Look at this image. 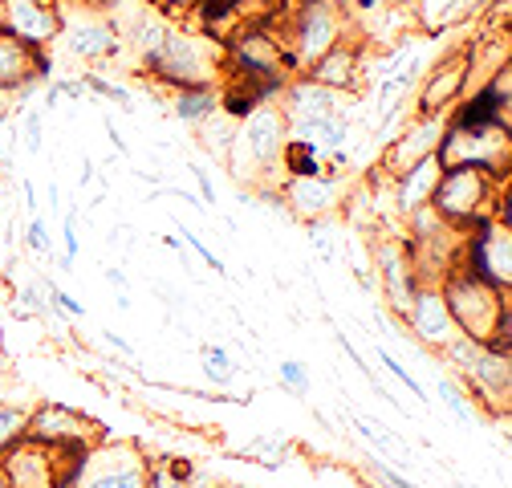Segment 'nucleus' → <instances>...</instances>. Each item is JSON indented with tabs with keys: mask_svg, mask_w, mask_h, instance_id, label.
<instances>
[{
	"mask_svg": "<svg viewBox=\"0 0 512 488\" xmlns=\"http://www.w3.org/2000/svg\"><path fill=\"white\" fill-rule=\"evenodd\" d=\"M443 305L452 314L456 330L480 346H492L500 354H508L512 342V310H508V289H496L488 281H480L468 269H452L447 281L439 285Z\"/></svg>",
	"mask_w": 512,
	"mask_h": 488,
	"instance_id": "obj_1",
	"label": "nucleus"
},
{
	"mask_svg": "<svg viewBox=\"0 0 512 488\" xmlns=\"http://www.w3.org/2000/svg\"><path fill=\"white\" fill-rule=\"evenodd\" d=\"M431 208L460 232H476L488 220L508 224V183L484 167H443L431 192Z\"/></svg>",
	"mask_w": 512,
	"mask_h": 488,
	"instance_id": "obj_2",
	"label": "nucleus"
},
{
	"mask_svg": "<svg viewBox=\"0 0 512 488\" xmlns=\"http://www.w3.org/2000/svg\"><path fill=\"white\" fill-rule=\"evenodd\" d=\"M143 66L155 70L167 86L204 90L224 82L228 57H224V41L204 29H163L159 45L143 57Z\"/></svg>",
	"mask_w": 512,
	"mask_h": 488,
	"instance_id": "obj_3",
	"label": "nucleus"
},
{
	"mask_svg": "<svg viewBox=\"0 0 512 488\" xmlns=\"http://www.w3.org/2000/svg\"><path fill=\"white\" fill-rule=\"evenodd\" d=\"M240 118L244 122L232 127V139L224 151L232 175H240L244 183H265L273 171L285 175V147H289L285 110L277 102H261Z\"/></svg>",
	"mask_w": 512,
	"mask_h": 488,
	"instance_id": "obj_4",
	"label": "nucleus"
},
{
	"mask_svg": "<svg viewBox=\"0 0 512 488\" xmlns=\"http://www.w3.org/2000/svg\"><path fill=\"white\" fill-rule=\"evenodd\" d=\"M273 21L285 37V53H289L293 74H305L317 57H326L338 41L358 33L350 13L338 5V0H293V5L281 9Z\"/></svg>",
	"mask_w": 512,
	"mask_h": 488,
	"instance_id": "obj_5",
	"label": "nucleus"
},
{
	"mask_svg": "<svg viewBox=\"0 0 512 488\" xmlns=\"http://www.w3.org/2000/svg\"><path fill=\"white\" fill-rule=\"evenodd\" d=\"M82 452L49 448L29 436H21L5 456H0V476L9 488H70L74 464Z\"/></svg>",
	"mask_w": 512,
	"mask_h": 488,
	"instance_id": "obj_6",
	"label": "nucleus"
},
{
	"mask_svg": "<svg viewBox=\"0 0 512 488\" xmlns=\"http://www.w3.org/2000/svg\"><path fill=\"white\" fill-rule=\"evenodd\" d=\"M151 460L135 444H106L98 440L74 464L70 488H147Z\"/></svg>",
	"mask_w": 512,
	"mask_h": 488,
	"instance_id": "obj_7",
	"label": "nucleus"
},
{
	"mask_svg": "<svg viewBox=\"0 0 512 488\" xmlns=\"http://www.w3.org/2000/svg\"><path fill=\"white\" fill-rule=\"evenodd\" d=\"M435 155L443 167H484V171L508 175V131L504 127H460V122H452Z\"/></svg>",
	"mask_w": 512,
	"mask_h": 488,
	"instance_id": "obj_8",
	"label": "nucleus"
},
{
	"mask_svg": "<svg viewBox=\"0 0 512 488\" xmlns=\"http://www.w3.org/2000/svg\"><path fill=\"white\" fill-rule=\"evenodd\" d=\"M25 436L37 440V444H49V448H66V452H86L98 440H106L102 423H94L90 415H82L74 407H61V403H49V407L29 411Z\"/></svg>",
	"mask_w": 512,
	"mask_h": 488,
	"instance_id": "obj_9",
	"label": "nucleus"
},
{
	"mask_svg": "<svg viewBox=\"0 0 512 488\" xmlns=\"http://www.w3.org/2000/svg\"><path fill=\"white\" fill-rule=\"evenodd\" d=\"M460 269L476 273L496 289H512V232L504 220H488L476 232H468Z\"/></svg>",
	"mask_w": 512,
	"mask_h": 488,
	"instance_id": "obj_10",
	"label": "nucleus"
},
{
	"mask_svg": "<svg viewBox=\"0 0 512 488\" xmlns=\"http://www.w3.org/2000/svg\"><path fill=\"white\" fill-rule=\"evenodd\" d=\"M57 37L70 45L74 57H86V61L118 49V25L106 13H98V5H90V0H82V13L61 5V33Z\"/></svg>",
	"mask_w": 512,
	"mask_h": 488,
	"instance_id": "obj_11",
	"label": "nucleus"
},
{
	"mask_svg": "<svg viewBox=\"0 0 512 488\" xmlns=\"http://www.w3.org/2000/svg\"><path fill=\"white\" fill-rule=\"evenodd\" d=\"M0 29L25 45H49L61 33V0H0Z\"/></svg>",
	"mask_w": 512,
	"mask_h": 488,
	"instance_id": "obj_12",
	"label": "nucleus"
},
{
	"mask_svg": "<svg viewBox=\"0 0 512 488\" xmlns=\"http://www.w3.org/2000/svg\"><path fill=\"white\" fill-rule=\"evenodd\" d=\"M447 127H452V118H447V110L419 114V122H411V127L395 139V147L387 151V163H382V167H387L391 175H403L407 167L423 163L427 155H435V151H439V143H443Z\"/></svg>",
	"mask_w": 512,
	"mask_h": 488,
	"instance_id": "obj_13",
	"label": "nucleus"
},
{
	"mask_svg": "<svg viewBox=\"0 0 512 488\" xmlns=\"http://www.w3.org/2000/svg\"><path fill=\"white\" fill-rule=\"evenodd\" d=\"M403 314H407L411 330H415L423 342L439 346V350H447V346L460 338L452 314H447V305H443V293H439L435 285H415V293H411V301H407Z\"/></svg>",
	"mask_w": 512,
	"mask_h": 488,
	"instance_id": "obj_14",
	"label": "nucleus"
},
{
	"mask_svg": "<svg viewBox=\"0 0 512 488\" xmlns=\"http://www.w3.org/2000/svg\"><path fill=\"white\" fill-rule=\"evenodd\" d=\"M305 78H313L317 86H326V90H358L362 82V37H346L338 41L326 57H317L313 66L305 70Z\"/></svg>",
	"mask_w": 512,
	"mask_h": 488,
	"instance_id": "obj_15",
	"label": "nucleus"
},
{
	"mask_svg": "<svg viewBox=\"0 0 512 488\" xmlns=\"http://www.w3.org/2000/svg\"><path fill=\"white\" fill-rule=\"evenodd\" d=\"M285 200L297 216H322V212H334L342 204V188L317 167L305 175H285Z\"/></svg>",
	"mask_w": 512,
	"mask_h": 488,
	"instance_id": "obj_16",
	"label": "nucleus"
},
{
	"mask_svg": "<svg viewBox=\"0 0 512 488\" xmlns=\"http://www.w3.org/2000/svg\"><path fill=\"white\" fill-rule=\"evenodd\" d=\"M464 82H468V53H452L447 61L427 74L423 94H419V114H435V110H452L456 98H464Z\"/></svg>",
	"mask_w": 512,
	"mask_h": 488,
	"instance_id": "obj_17",
	"label": "nucleus"
},
{
	"mask_svg": "<svg viewBox=\"0 0 512 488\" xmlns=\"http://www.w3.org/2000/svg\"><path fill=\"white\" fill-rule=\"evenodd\" d=\"M374 261H378L382 281H387V293L395 301V310H407V301L415 293V269H411L407 240H378L374 244Z\"/></svg>",
	"mask_w": 512,
	"mask_h": 488,
	"instance_id": "obj_18",
	"label": "nucleus"
},
{
	"mask_svg": "<svg viewBox=\"0 0 512 488\" xmlns=\"http://www.w3.org/2000/svg\"><path fill=\"white\" fill-rule=\"evenodd\" d=\"M41 53L25 41H17L13 33L0 29V90H17V86H29L37 74H41Z\"/></svg>",
	"mask_w": 512,
	"mask_h": 488,
	"instance_id": "obj_19",
	"label": "nucleus"
},
{
	"mask_svg": "<svg viewBox=\"0 0 512 488\" xmlns=\"http://www.w3.org/2000/svg\"><path fill=\"white\" fill-rule=\"evenodd\" d=\"M439 171H443L439 155H427L423 163H415V167H407L403 175H395V179H399V208H403L407 216H411L415 208L431 204V192H435V183H439Z\"/></svg>",
	"mask_w": 512,
	"mask_h": 488,
	"instance_id": "obj_20",
	"label": "nucleus"
},
{
	"mask_svg": "<svg viewBox=\"0 0 512 488\" xmlns=\"http://www.w3.org/2000/svg\"><path fill=\"white\" fill-rule=\"evenodd\" d=\"M220 110V86H204V90H179L175 98V114L187 118L191 127H204V122Z\"/></svg>",
	"mask_w": 512,
	"mask_h": 488,
	"instance_id": "obj_21",
	"label": "nucleus"
},
{
	"mask_svg": "<svg viewBox=\"0 0 512 488\" xmlns=\"http://www.w3.org/2000/svg\"><path fill=\"white\" fill-rule=\"evenodd\" d=\"M25 427H29V407H21L13 399L0 403V456L25 436Z\"/></svg>",
	"mask_w": 512,
	"mask_h": 488,
	"instance_id": "obj_22",
	"label": "nucleus"
},
{
	"mask_svg": "<svg viewBox=\"0 0 512 488\" xmlns=\"http://www.w3.org/2000/svg\"><path fill=\"white\" fill-rule=\"evenodd\" d=\"M338 5L350 13L354 29L366 37V29H370L374 21H387V13L395 9V0H338Z\"/></svg>",
	"mask_w": 512,
	"mask_h": 488,
	"instance_id": "obj_23",
	"label": "nucleus"
},
{
	"mask_svg": "<svg viewBox=\"0 0 512 488\" xmlns=\"http://www.w3.org/2000/svg\"><path fill=\"white\" fill-rule=\"evenodd\" d=\"M460 13V0H411V17L423 21L427 29H443Z\"/></svg>",
	"mask_w": 512,
	"mask_h": 488,
	"instance_id": "obj_24",
	"label": "nucleus"
},
{
	"mask_svg": "<svg viewBox=\"0 0 512 488\" xmlns=\"http://www.w3.org/2000/svg\"><path fill=\"white\" fill-rule=\"evenodd\" d=\"M187 480H191V464L187 460L151 464V472H147V488H187Z\"/></svg>",
	"mask_w": 512,
	"mask_h": 488,
	"instance_id": "obj_25",
	"label": "nucleus"
},
{
	"mask_svg": "<svg viewBox=\"0 0 512 488\" xmlns=\"http://www.w3.org/2000/svg\"><path fill=\"white\" fill-rule=\"evenodd\" d=\"M281 379H285V387H293V391H305L309 387V375H305V366L301 362H281Z\"/></svg>",
	"mask_w": 512,
	"mask_h": 488,
	"instance_id": "obj_26",
	"label": "nucleus"
},
{
	"mask_svg": "<svg viewBox=\"0 0 512 488\" xmlns=\"http://www.w3.org/2000/svg\"><path fill=\"white\" fill-rule=\"evenodd\" d=\"M382 362H387V371H391V375H395V379H403V383H407V387H411V391H415V395H419V399H423V387H419V383H415V379H411V375H407V371H403V366H399V362H395V358H391V354H382Z\"/></svg>",
	"mask_w": 512,
	"mask_h": 488,
	"instance_id": "obj_27",
	"label": "nucleus"
},
{
	"mask_svg": "<svg viewBox=\"0 0 512 488\" xmlns=\"http://www.w3.org/2000/svg\"><path fill=\"white\" fill-rule=\"evenodd\" d=\"M13 391H17V383H13V375H9V362L0 358V403L13 399Z\"/></svg>",
	"mask_w": 512,
	"mask_h": 488,
	"instance_id": "obj_28",
	"label": "nucleus"
},
{
	"mask_svg": "<svg viewBox=\"0 0 512 488\" xmlns=\"http://www.w3.org/2000/svg\"><path fill=\"white\" fill-rule=\"evenodd\" d=\"M159 5H163L167 13H196L200 0H159Z\"/></svg>",
	"mask_w": 512,
	"mask_h": 488,
	"instance_id": "obj_29",
	"label": "nucleus"
},
{
	"mask_svg": "<svg viewBox=\"0 0 512 488\" xmlns=\"http://www.w3.org/2000/svg\"><path fill=\"white\" fill-rule=\"evenodd\" d=\"M29 244H33L37 253H45V224H41V220L29 224Z\"/></svg>",
	"mask_w": 512,
	"mask_h": 488,
	"instance_id": "obj_30",
	"label": "nucleus"
},
{
	"mask_svg": "<svg viewBox=\"0 0 512 488\" xmlns=\"http://www.w3.org/2000/svg\"><path fill=\"white\" fill-rule=\"evenodd\" d=\"M204 362H208V366H220V371H228V354H224L220 346H208V350H204Z\"/></svg>",
	"mask_w": 512,
	"mask_h": 488,
	"instance_id": "obj_31",
	"label": "nucleus"
},
{
	"mask_svg": "<svg viewBox=\"0 0 512 488\" xmlns=\"http://www.w3.org/2000/svg\"><path fill=\"white\" fill-rule=\"evenodd\" d=\"M57 305H66V310H70V314H82V305H78L74 297H66V293H57Z\"/></svg>",
	"mask_w": 512,
	"mask_h": 488,
	"instance_id": "obj_32",
	"label": "nucleus"
},
{
	"mask_svg": "<svg viewBox=\"0 0 512 488\" xmlns=\"http://www.w3.org/2000/svg\"><path fill=\"white\" fill-rule=\"evenodd\" d=\"M106 338H110V346H114V350H122V354H126V350H131V346H126V342H122L118 334H106Z\"/></svg>",
	"mask_w": 512,
	"mask_h": 488,
	"instance_id": "obj_33",
	"label": "nucleus"
},
{
	"mask_svg": "<svg viewBox=\"0 0 512 488\" xmlns=\"http://www.w3.org/2000/svg\"><path fill=\"white\" fill-rule=\"evenodd\" d=\"M395 5H407V9H411V0H395Z\"/></svg>",
	"mask_w": 512,
	"mask_h": 488,
	"instance_id": "obj_34",
	"label": "nucleus"
},
{
	"mask_svg": "<svg viewBox=\"0 0 512 488\" xmlns=\"http://www.w3.org/2000/svg\"><path fill=\"white\" fill-rule=\"evenodd\" d=\"M0 488H9V484H5V476H0Z\"/></svg>",
	"mask_w": 512,
	"mask_h": 488,
	"instance_id": "obj_35",
	"label": "nucleus"
},
{
	"mask_svg": "<svg viewBox=\"0 0 512 488\" xmlns=\"http://www.w3.org/2000/svg\"><path fill=\"white\" fill-rule=\"evenodd\" d=\"M90 5H102V0H90Z\"/></svg>",
	"mask_w": 512,
	"mask_h": 488,
	"instance_id": "obj_36",
	"label": "nucleus"
}]
</instances>
